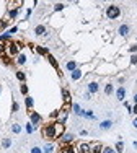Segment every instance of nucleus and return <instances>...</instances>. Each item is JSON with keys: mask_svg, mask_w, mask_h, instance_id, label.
<instances>
[{"mask_svg": "<svg viewBox=\"0 0 137 153\" xmlns=\"http://www.w3.org/2000/svg\"><path fill=\"white\" fill-rule=\"evenodd\" d=\"M36 51L39 52V54H43V55H47V49H44V47H36Z\"/></svg>", "mask_w": 137, "mask_h": 153, "instance_id": "obj_28", "label": "nucleus"}, {"mask_svg": "<svg viewBox=\"0 0 137 153\" xmlns=\"http://www.w3.org/2000/svg\"><path fill=\"white\" fill-rule=\"evenodd\" d=\"M116 96H118V99H119V101H124L126 88H118V91H116Z\"/></svg>", "mask_w": 137, "mask_h": 153, "instance_id": "obj_7", "label": "nucleus"}, {"mask_svg": "<svg viewBox=\"0 0 137 153\" xmlns=\"http://www.w3.org/2000/svg\"><path fill=\"white\" fill-rule=\"evenodd\" d=\"M13 111H18V103H13Z\"/></svg>", "mask_w": 137, "mask_h": 153, "instance_id": "obj_37", "label": "nucleus"}, {"mask_svg": "<svg viewBox=\"0 0 137 153\" xmlns=\"http://www.w3.org/2000/svg\"><path fill=\"white\" fill-rule=\"evenodd\" d=\"M47 60L51 62V65H52L54 68H57V62H56V59H54V57H52V55H51V54H47Z\"/></svg>", "mask_w": 137, "mask_h": 153, "instance_id": "obj_19", "label": "nucleus"}, {"mask_svg": "<svg viewBox=\"0 0 137 153\" xmlns=\"http://www.w3.org/2000/svg\"><path fill=\"white\" fill-rule=\"evenodd\" d=\"M0 55H5V44L0 43Z\"/></svg>", "mask_w": 137, "mask_h": 153, "instance_id": "obj_30", "label": "nucleus"}, {"mask_svg": "<svg viewBox=\"0 0 137 153\" xmlns=\"http://www.w3.org/2000/svg\"><path fill=\"white\" fill-rule=\"evenodd\" d=\"M25 62H26V55H25V54H20V55H18V59H16V64L23 65Z\"/></svg>", "mask_w": 137, "mask_h": 153, "instance_id": "obj_15", "label": "nucleus"}, {"mask_svg": "<svg viewBox=\"0 0 137 153\" xmlns=\"http://www.w3.org/2000/svg\"><path fill=\"white\" fill-rule=\"evenodd\" d=\"M98 91V83L96 82H91L88 85V93H96Z\"/></svg>", "mask_w": 137, "mask_h": 153, "instance_id": "obj_10", "label": "nucleus"}, {"mask_svg": "<svg viewBox=\"0 0 137 153\" xmlns=\"http://www.w3.org/2000/svg\"><path fill=\"white\" fill-rule=\"evenodd\" d=\"M43 135L46 138H57V134H56V127H54V124H49V126H46L43 129Z\"/></svg>", "mask_w": 137, "mask_h": 153, "instance_id": "obj_2", "label": "nucleus"}, {"mask_svg": "<svg viewBox=\"0 0 137 153\" xmlns=\"http://www.w3.org/2000/svg\"><path fill=\"white\" fill-rule=\"evenodd\" d=\"M70 76H72V80H78V78L82 76V72L77 68V70H74V72H72V75H70Z\"/></svg>", "mask_w": 137, "mask_h": 153, "instance_id": "obj_14", "label": "nucleus"}, {"mask_svg": "<svg viewBox=\"0 0 137 153\" xmlns=\"http://www.w3.org/2000/svg\"><path fill=\"white\" fill-rule=\"evenodd\" d=\"M18 49H20V44L18 43H7L5 44V54L8 57H13V55L18 54Z\"/></svg>", "mask_w": 137, "mask_h": 153, "instance_id": "obj_1", "label": "nucleus"}, {"mask_svg": "<svg viewBox=\"0 0 137 153\" xmlns=\"http://www.w3.org/2000/svg\"><path fill=\"white\" fill-rule=\"evenodd\" d=\"M105 93H106V95H111V93H113V85H106Z\"/></svg>", "mask_w": 137, "mask_h": 153, "instance_id": "obj_27", "label": "nucleus"}, {"mask_svg": "<svg viewBox=\"0 0 137 153\" xmlns=\"http://www.w3.org/2000/svg\"><path fill=\"white\" fill-rule=\"evenodd\" d=\"M62 8H64V5H62V3H57V5H56V8H54V10H56V12H60Z\"/></svg>", "mask_w": 137, "mask_h": 153, "instance_id": "obj_32", "label": "nucleus"}, {"mask_svg": "<svg viewBox=\"0 0 137 153\" xmlns=\"http://www.w3.org/2000/svg\"><path fill=\"white\" fill-rule=\"evenodd\" d=\"M134 127L137 129V117H135V119H134Z\"/></svg>", "mask_w": 137, "mask_h": 153, "instance_id": "obj_38", "label": "nucleus"}, {"mask_svg": "<svg viewBox=\"0 0 137 153\" xmlns=\"http://www.w3.org/2000/svg\"><path fill=\"white\" fill-rule=\"evenodd\" d=\"M74 112H75V114H82V109H80V106H78V104H74Z\"/></svg>", "mask_w": 137, "mask_h": 153, "instance_id": "obj_29", "label": "nucleus"}, {"mask_svg": "<svg viewBox=\"0 0 137 153\" xmlns=\"http://www.w3.org/2000/svg\"><path fill=\"white\" fill-rule=\"evenodd\" d=\"M101 153H116V151L113 150L111 147H103V150H101Z\"/></svg>", "mask_w": 137, "mask_h": 153, "instance_id": "obj_25", "label": "nucleus"}, {"mask_svg": "<svg viewBox=\"0 0 137 153\" xmlns=\"http://www.w3.org/2000/svg\"><path fill=\"white\" fill-rule=\"evenodd\" d=\"M80 116H85V117H88V119H95V114L91 112V111H82Z\"/></svg>", "mask_w": 137, "mask_h": 153, "instance_id": "obj_12", "label": "nucleus"}, {"mask_svg": "<svg viewBox=\"0 0 137 153\" xmlns=\"http://www.w3.org/2000/svg\"><path fill=\"white\" fill-rule=\"evenodd\" d=\"M67 68H68L70 72L77 70V62H67Z\"/></svg>", "mask_w": 137, "mask_h": 153, "instance_id": "obj_17", "label": "nucleus"}, {"mask_svg": "<svg viewBox=\"0 0 137 153\" xmlns=\"http://www.w3.org/2000/svg\"><path fill=\"white\" fill-rule=\"evenodd\" d=\"M134 101L137 103V93H135V96H134Z\"/></svg>", "mask_w": 137, "mask_h": 153, "instance_id": "obj_40", "label": "nucleus"}, {"mask_svg": "<svg viewBox=\"0 0 137 153\" xmlns=\"http://www.w3.org/2000/svg\"><path fill=\"white\" fill-rule=\"evenodd\" d=\"M72 138H74V135H72V134H65V135L62 137V142H64V143H70Z\"/></svg>", "mask_w": 137, "mask_h": 153, "instance_id": "obj_13", "label": "nucleus"}, {"mask_svg": "<svg viewBox=\"0 0 137 153\" xmlns=\"http://www.w3.org/2000/svg\"><path fill=\"white\" fill-rule=\"evenodd\" d=\"M129 31H131V28H129L127 25H121V26H119V34H121V36H127V34H129Z\"/></svg>", "mask_w": 137, "mask_h": 153, "instance_id": "obj_5", "label": "nucleus"}, {"mask_svg": "<svg viewBox=\"0 0 137 153\" xmlns=\"http://www.w3.org/2000/svg\"><path fill=\"white\" fill-rule=\"evenodd\" d=\"M119 15H121V10H119V7H116V5L108 7V10H106V16H108V18L114 20V18H118Z\"/></svg>", "mask_w": 137, "mask_h": 153, "instance_id": "obj_3", "label": "nucleus"}, {"mask_svg": "<svg viewBox=\"0 0 137 153\" xmlns=\"http://www.w3.org/2000/svg\"><path fill=\"white\" fill-rule=\"evenodd\" d=\"M25 73H23V72H18V73H16V78H18L20 80V82H25Z\"/></svg>", "mask_w": 137, "mask_h": 153, "instance_id": "obj_26", "label": "nucleus"}, {"mask_svg": "<svg viewBox=\"0 0 137 153\" xmlns=\"http://www.w3.org/2000/svg\"><path fill=\"white\" fill-rule=\"evenodd\" d=\"M62 96H64V103H65V104H70V93H68L65 88L62 90Z\"/></svg>", "mask_w": 137, "mask_h": 153, "instance_id": "obj_11", "label": "nucleus"}, {"mask_svg": "<svg viewBox=\"0 0 137 153\" xmlns=\"http://www.w3.org/2000/svg\"><path fill=\"white\" fill-rule=\"evenodd\" d=\"M16 31H18V28H16V26H13V28H12V29H10V31H8V34H13V33H16Z\"/></svg>", "mask_w": 137, "mask_h": 153, "instance_id": "obj_35", "label": "nucleus"}, {"mask_svg": "<svg viewBox=\"0 0 137 153\" xmlns=\"http://www.w3.org/2000/svg\"><path fill=\"white\" fill-rule=\"evenodd\" d=\"M29 117H31V124H33V126H38V124L41 122V116L38 112H31V114H29Z\"/></svg>", "mask_w": 137, "mask_h": 153, "instance_id": "obj_4", "label": "nucleus"}, {"mask_svg": "<svg viewBox=\"0 0 137 153\" xmlns=\"http://www.w3.org/2000/svg\"><path fill=\"white\" fill-rule=\"evenodd\" d=\"M34 33H36V36H43V34H46V28L43 25H39V26L34 28Z\"/></svg>", "mask_w": 137, "mask_h": 153, "instance_id": "obj_8", "label": "nucleus"}, {"mask_svg": "<svg viewBox=\"0 0 137 153\" xmlns=\"http://www.w3.org/2000/svg\"><path fill=\"white\" fill-rule=\"evenodd\" d=\"M111 126H113L111 121H105V122H101V124H100V127H101V129H105V130H106V129H109Z\"/></svg>", "mask_w": 137, "mask_h": 153, "instance_id": "obj_18", "label": "nucleus"}, {"mask_svg": "<svg viewBox=\"0 0 137 153\" xmlns=\"http://www.w3.org/2000/svg\"><path fill=\"white\" fill-rule=\"evenodd\" d=\"M31 153H43V151H41V148H38V147H34V148H33V150H31Z\"/></svg>", "mask_w": 137, "mask_h": 153, "instance_id": "obj_34", "label": "nucleus"}, {"mask_svg": "<svg viewBox=\"0 0 137 153\" xmlns=\"http://www.w3.org/2000/svg\"><path fill=\"white\" fill-rule=\"evenodd\" d=\"M122 150H124V143L119 140L118 143H116V151H118V153H122Z\"/></svg>", "mask_w": 137, "mask_h": 153, "instance_id": "obj_20", "label": "nucleus"}, {"mask_svg": "<svg viewBox=\"0 0 137 153\" xmlns=\"http://www.w3.org/2000/svg\"><path fill=\"white\" fill-rule=\"evenodd\" d=\"M52 150H54V147L51 143H46L44 145V153H52Z\"/></svg>", "mask_w": 137, "mask_h": 153, "instance_id": "obj_21", "label": "nucleus"}, {"mask_svg": "<svg viewBox=\"0 0 137 153\" xmlns=\"http://www.w3.org/2000/svg\"><path fill=\"white\" fill-rule=\"evenodd\" d=\"M132 111H134V112L137 114V106H134V107H132Z\"/></svg>", "mask_w": 137, "mask_h": 153, "instance_id": "obj_39", "label": "nucleus"}, {"mask_svg": "<svg viewBox=\"0 0 137 153\" xmlns=\"http://www.w3.org/2000/svg\"><path fill=\"white\" fill-rule=\"evenodd\" d=\"M90 148H91V153H101L103 150V147L100 143H93V145H90Z\"/></svg>", "mask_w": 137, "mask_h": 153, "instance_id": "obj_9", "label": "nucleus"}, {"mask_svg": "<svg viewBox=\"0 0 137 153\" xmlns=\"http://www.w3.org/2000/svg\"><path fill=\"white\" fill-rule=\"evenodd\" d=\"M20 91H21V95H28V86H26L25 83H21V86H20Z\"/></svg>", "mask_w": 137, "mask_h": 153, "instance_id": "obj_22", "label": "nucleus"}, {"mask_svg": "<svg viewBox=\"0 0 137 153\" xmlns=\"http://www.w3.org/2000/svg\"><path fill=\"white\" fill-rule=\"evenodd\" d=\"M12 130L15 132V134H20V132H21V127H20L18 124H13V126H12Z\"/></svg>", "mask_w": 137, "mask_h": 153, "instance_id": "obj_23", "label": "nucleus"}, {"mask_svg": "<svg viewBox=\"0 0 137 153\" xmlns=\"http://www.w3.org/2000/svg\"><path fill=\"white\" fill-rule=\"evenodd\" d=\"M25 104H26V107H28V109L31 111V107H33V98L26 96V99H25Z\"/></svg>", "mask_w": 137, "mask_h": 153, "instance_id": "obj_16", "label": "nucleus"}, {"mask_svg": "<svg viewBox=\"0 0 137 153\" xmlns=\"http://www.w3.org/2000/svg\"><path fill=\"white\" fill-rule=\"evenodd\" d=\"M2 145H3V148H8L10 145H12V140H10V138H5V140L2 142Z\"/></svg>", "mask_w": 137, "mask_h": 153, "instance_id": "obj_24", "label": "nucleus"}, {"mask_svg": "<svg viewBox=\"0 0 137 153\" xmlns=\"http://www.w3.org/2000/svg\"><path fill=\"white\" fill-rule=\"evenodd\" d=\"M26 132H28V134H31V132H33V124L31 122L26 124Z\"/></svg>", "mask_w": 137, "mask_h": 153, "instance_id": "obj_31", "label": "nucleus"}, {"mask_svg": "<svg viewBox=\"0 0 137 153\" xmlns=\"http://www.w3.org/2000/svg\"><path fill=\"white\" fill-rule=\"evenodd\" d=\"M129 51H131L132 54H135V52H137V46H132V47H131V49H129Z\"/></svg>", "mask_w": 137, "mask_h": 153, "instance_id": "obj_36", "label": "nucleus"}, {"mask_svg": "<svg viewBox=\"0 0 137 153\" xmlns=\"http://www.w3.org/2000/svg\"><path fill=\"white\" fill-rule=\"evenodd\" d=\"M78 150H80V153H91V148H90L88 143H80Z\"/></svg>", "mask_w": 137, "mask_h": 153, "instance_id": "obj_6", "label": "nucleus"}, {"mask_svg": "<svg viewBox=\"0 0 137 153\" xmlns=\"http://www.w3.org/2000/svg\"><path fill=\"white\" fill-rule=\"evenodd\" d=\"M131 64H134V65L137 64V55H135V54H134V55H132V57H131Z\"/></svg>", "mask_w": 137, "mask_h": 153, "instance_id": "obj_33", "label": "nucleus"}]
</instances>
